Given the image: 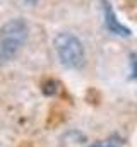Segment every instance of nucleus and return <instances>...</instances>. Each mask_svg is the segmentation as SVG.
Instances as JSON below:
<instances>
[{"label":"nucleus","mask_w":137,"mask_h":147,"mask_svg":"<svg viewBox=\"0 0 137 147\" xmlns=\"http://www.w3.org/2000/svg\"><path fill=\"white\" fill-rule=\"evenodd\" d=\"M28 39V26L22 19H12L0 29V58L10 60Z\"/></svg>","instance_id":"1"},{"label":"nucleus","mask_w":137,"mask_h":147,"mask_svg":"<svg viewBox=\"0 0 137 147\" xmlns=\"http://www.w3.org/2000/svg\"><path fill=\"white\" fill-rule=\"evenodd\" d=\"M55 51L60 63L68 69H81L86 62L82 43L70 33H60L55 38Z\"/></svg>","instance_id":"2"},{"label":"nucleus","mask_w":137,"mask_h":147,"mask_svg":"<svg viewBox=\"0 0 137 147\" xmlns=\"http://www.w3.org/2000/svg\"><path fill=\"white\" fill-rule=\"evenodd\" d=\"M103 5H104V24H106V28L113 33V34H118V36H130V31L125 28V26H122L120 22H118V19L115 17V14H113V9H111V5L108 3V2H103Z\"/></svg>","instance_id":"3"},{"label":"nucleus","mask_w":137,"mask_h":147,"mask_svg":"<svg viewBox=\"0 0 137 147\" xmlns=\"http://www.w3.org/2000/svg\"><path fill=\"white\" fill-rule=\"evenodd\" d=\"M93 147H122V142H120L118 137H111V139H108V140H103V142L94 144Z\"/></svg>","instance_id":"4"},{"label":"nucleus","mask_w":137,"mask_h":147,"mask_svg":"<svg viewBox=\"0 0 137 147\" xmlns=\"http://www.w3.org/2000/svg\"><path fill=\"white\" fill-rule=\"evenodd\" d=\"M132 77L137 80V55L134 57V62H132Z\"/></svg>","instance_id":"5"}]
</instances>
